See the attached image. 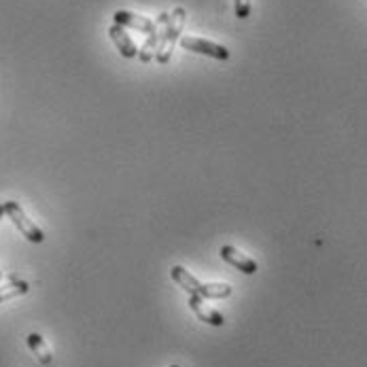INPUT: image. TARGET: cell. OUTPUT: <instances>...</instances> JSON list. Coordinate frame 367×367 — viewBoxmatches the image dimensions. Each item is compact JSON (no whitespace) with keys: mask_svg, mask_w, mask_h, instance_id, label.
Wrapping results in <instances>:
<instances>
[{"mask_svg":"<svg viewBox=\"0 0 367 367\" xmlns=\"http://www.w3.org/2000/svg\"><path fill=\"white\" fill-rule=\"evenodd\" d=\"M5 215L13 221V225L21 232L23 238H28V240L34 242V244H41L45 240L43 230L39 228L37 223H32L30 219L26 217V212L21 210V206L17 202H5Z\"/></svg>","mask_w":367,"mask_h":367,"instance_id":"obj_1","label":"cell"},{"mask_svg":"<svg viewBox=\"0 0 367 367\" xmlns=\"http://www.w3.org/2000/svg\"><path fill=\"white\" fill-rule=\"evenodd\" d=\"M181 47L193 53H202V55H210L215 60H230V49L223 47L219 43L206 41V39H195V37H183L181 39Z\"/></svg>","mask_w":367,"mask_h":367,"instance_id":"obj_2","label":"cell"},{"mask_svg":"<svg viewBox=\"0 0 367 367\" xmlns=\"http://www.w3.org/2000/svg\"><path fill=\"white\" fill-rule=\"evenodd\" d=\"M221 257L223 261H228L230 266H234L236 270H240L242 274H255L257 272V261L250 259L248 255H244V252H240L238 248H234L232 244H225L221 248Z\"/></svg>","mask_w":367,"mask_h":367,"instance_id":"obj_3","label":"cell"},{"mask_svg":"<svg viewBox=\"0 0 367 367\" xmlns=\"http://www.w3.org/2000/svg\"><path fill=\"white\" fill-rule=\"evenodd\" d=\"M112 19H115V23L121 26V28H134V30H140L149 37L157 34L155 23L151 19L143 17V15H136V13H130V11H117Z\"/></svg>","mask_w":367,"mask_h":367,"instance_id":"obj_4","label":"cell"},{"mask_svg":"<svg viewBox=\"0 0 367 367\" xmlns=\"http://www.w3.org/2000/svg\"><path fill=\"white\" fill-rule=\"evenodd\" d=\"M189 308L197 315V319L204 321V323H208V325H212V327H221V325L225 323L223 315L217 313L215 308L206 306V304H204V297H200V295H189Z\"/></svg>","mask_w":367,"mask_h":367,"instance_id":"obj_5","label":"cell"},{"mask_svg":"<svg viewBox=\"0 0 367 367\" xmlns=\"http://www.w3.org/2000/svg\"><path fill=\"white\" fill-rule=\"evenodd\" d=\"M108 37L112 39V43L117 45L119 53L123 55V58H134V55H138V49H136V43L130 39V34L126 32V28L112 23L108 28Z\"/></svg>","mask_w":367,"mask_h":367,"instance_id":"obj_6","label":"cell"},{"mask_svg":"<svg viewBox=\"0 0 367 367\" xmlns=\"http://www.w3.org/2000/svg\"><path fill=\"white\" fill-rule=\"evenodd\" d=\"M170 276L172 280L177 282L179 287H183L189 295H200V287H202V282L197 280L191 272H187L183 266H175L170 270Z\"/></svg>","mask_w":367,"mask_h":367,"instance_id":"obj_7","label":"cell"},{"mask_svg":"<svg viewBox=\"0 0 367 367\" xmlns=\"http://www.w3.org/2000/svg\"><path fill=\"white\" fill-rule=\"evenodd\" d=\"M28 346L34 353V357L43 363V365H49L53 361V355L49 350V346L45 344V337L39 335V333H30L28 335Z\"/></svg>","mask_w":367,"mask_h":367,"instance_id":"obj_8","label":"cell"},{"mask_svg":"<svg viewBox=\"0 0 367 367\" xmlns=\"http://www.w3.org/2000/svg\"><path fill=\"white\" fill-rule=\"evenodd\" d=\"M232 295V287L225 282H208V285L200 287V297L204 299H225Z\"/></svg>","mask_w":367,"mask_h":367,"instance_id":"obj_9","label":"cell"},{"mask_svg":"<svg viewBox=\"0 0 367 367\" xmlns=\"http://www.w3.org/2000/svg\"><path fill=\"white\" fill-rule=\"evenodd\" d=\"M28 282L23 280H15V282H9V285H0V304L7 301V299H13V297H19V295H26L28 293Z\"/></svg>","mask_w":367,"mask_h":367,"instance_id":"obj_10","label":"cell"},{"mask_svg":"<svg viewBox=\"0 0 367 367\" xmlns=\"http://www.w3.org/2000/svg\"><path fill=\"white\" fill-rule=\"evenodd\" d=\"M234 11L238 19H246L250 15V0H234Z\"/></svg>","mask_w":367,"mask_h":367,"instance_id":"obj_11","label":"cell"},{"mask_svg":"<svg viewBox=\"0 0 367 367\" xmlns=\"http://www.w3.org/2000/svg\"><path fill=\"white\" fill-rule=\"evenodd\" d=\"M5 217V204H0V219Z\"/></svg>","mask_w":367,"mask_h":367,"instance_id":"obj_12","label":"cell"},{"mask_svg":"<svg viewBox=\"0 0 367 367\" xmlns=\"http://www.w3.org/2000/svg\"><path fill=\"white\" fill-rule=\"evenodd\" d=\"M170 367H181V365H170Z\"/></svg>","mask_w":367,"mask_h":367,"instance_id":"obj_13","label":"cell"},{"mask_svg":"<svg viewBox=\"0 0 367 367\" xmlns=\"http://www.w3.org/2000/svg\"><path fill=\"white\" fill-rule=\"evenodd\" d=\"M0 278H3V272H0Z\"/></svg>","mask_w":367,"mask_h":367,"instance_id":"obj_14","label":"cell"}]
</instances>
